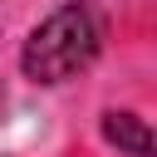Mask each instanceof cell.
<instances>
[{
    "mask_svg": "<svg viewBox=\"0 0 157 157\" xmlns=\"http://www.w3.org/2000/svg\"><path fill=\"white\" fill-rule=\"evenodd\" d=\"M98 44H103L98 15L74 0V5H59L54 15H44L29 29V39L20 49V69L34 83H69L74 74H83L98 59Z\"/></svg>",
    "mask_w": 157,
    "mask_h": 157,
    "instance_id": "cell-1",
    "label": "cell"
},
{
    "mask_svg": "<svg viewBox=\"0 0 157 157\" xmlns=\"http://www.w3.org/2000/svg\"><path fill=\"white\" fill-rule=\"evenodd\" d=\"M103 137L132 157H152V132H147V118L137 113H103Z\"/></svg>",
    "mask_w": 157,
    "mask_h": 157,
    "instance_id": "cell-2",
    "label": "cell"
}]
</instances>
